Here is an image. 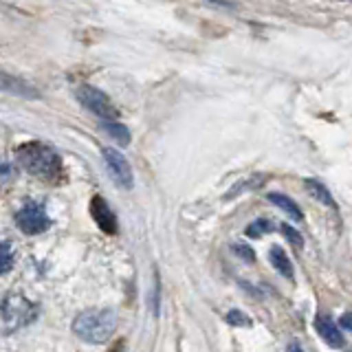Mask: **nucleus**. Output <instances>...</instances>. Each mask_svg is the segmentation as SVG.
Masks as SVG:
<instances>
[{"label": "nucleus", "instance_id": "obj_1", "mask_svg": "<svg viewBox=\"0 0 352 352\" xmlns=\"http://www.w3.org/2000/svg\"><path fill=\"white\" fill-rule=\"evenodd\" d=\"M16 159L20 168L36 176L40 181H55L62 174V159L47 143L40 141H29L22 143L16 150Z\"/></svg>", "mask_w": 352, "mask_h": 352}, {"label": "nucleus", "instance_id": "obj_2", "mask_svg": "<svg viewBox=\"0 0 352 352\" xmlns=\"http://www.w3.org/2000/svg\"><path fill=\"white\" fill-rule=\"evenodd\" d=\"M117 330V313L110 308H93L75 317L73 333L86 344H104Z\"/></svg>", "mask_w": 352, "mask_h": 352}, {"label": "nucleus", "instance_id": "obj_3", "mask_svg": "<svg viewBox=\"0 0 352 352\" xmlns=\"http://www.w3.org/2000/svg\"><path fill=\"white\" fill-rule=\"evenodd\" d=\"M38 306L31 304L22 295H9L3 302V333L11 335L20 328H27L31 322H36Z\"/></svg>", "mask_w": 352, "mask_h": 352}, {"label": "nucleus", "instance_id": "obj_4", "mask_svg": "<svg viewBox=\"0 0 352 352\" xmlns=\"http://www.w3.org/2000/svg\"><path fill=\"white\" fill-rule=\"evenodd\" d=\"M75 95H77L80 104L86 110H91V113L97 115L102 121H117L119 119V110L113 104V99H110L106 93L99 91V88H95V86H80L75 91Z\"/></svg>", "mask_w": 352, "mask_h": 352}, {"label": "nucleus", "instance_id": "obj_5", "mask_svg": "<svg viewBox=\"0 0 352 352\" xmlns=\"http://www.w3.org/2000/svg\"><path fill=\"white\" fill-rule=\"evenodd\" d=\"M16 225L20 227L22 234L38 236L51 227V220H49L47 212H44V207L40 203H25L16 212Z\"/></svg>", "mask_w": 352, "mask_h": 352}, {"label": "nucleus", "instance_id": "obj_6", "mask_svg": "<svg viewBox=\"0 0 352 352\" xmlns=\"http://www.w3.org/2000/svg\"><path fill=\"white\" fill-rule=\"evenodd\" d=\"M102 157H104L106 170L110 174V179H113V183L117 187H121V190H132V185H135V174H132V168L124 154L115 148H104Z\"/></svg>", "mask_w": 352, "mask_h": 352}, {"label": "nucleus", "instance_id": "obj_7", "mask_svg": "<svg viewBox=\"0 0 352 352\" xmlns=\"http://www.w3.org/2000/svg\"><path fill=\"white\" fill-rule=\"evenodd\" d=\"M91 216H93V220L97 223V227L102 229L104 234L115 236L117 231H119L117 216H115L113 209H110L108 201H104L102 196H93V201H91Z\"/></svg>", "mask_w": 352, "mask_h": 352}, {"label": "nucleus", "instance_id": "obj_8", "mask_svg": "<svg viewBox=\"0 0 352 352\" xmlns=\"http://www.w3.org/2000/svg\"><path fill=\"white\" fill-rule=\"evenodd\" d=\"M315 330H317L319 337H322L330 348H341V346H344V335L339 333V326L328 315H324V313L315 315Z\"/></svg>", "mask_w": 352, "mask_h": 352}, {"label": "nucleus", "instance_id": "obj_9", "mask_svg": "<svg viewBox=\"0 0 352 352\" xmlns=\"http://www.w3.org/2000/svg\"><path fill=\"white\" fill-rule=\"evenodd\" d=\"M3 86H5V91L16 93V95H22V97H29V99L40 97V93H38L36 88H33L29 82L20 80V77H11L9 73H3Z\"/></svg>", "mask_w": 352, "mask_h": 352}, {"label": "nucleus", "instance_id": "obj_10", "mask_svg": "<svg viewBox=\"0 0 352 352\" xmlns=\"http://www.w3.org/2000/svg\"><path fill=\"white\" fill-rule=\"evenodd\" d=\"M269 260L273 264V269L278 271L282 278L286 280H293V262L289 260V256H286V251L280 249V247H273L269 251Z\"/></svg>", "mask_w": 352, "mask_h": 352}, {"label": "nucleus", "instance_id": "obj_11", "mask_svg": "<svg viewBox=\"0 0 352 352\" xmlns=\"http://www.w3.org/2000/svg\"><path fill=\"white\" fill-rule=\"evenodd\" d=\"M264 181H267V176H262V174H251L249 179H242L238 181L231 190L225 194V201H231V198H236L240 196L242 192H251V190H258V187L264 185Z\"/></svg>", "mask_w": 352, "mask_h": 352}, {"label": "nucleus", "instance_id": "obj_12", "mask_svg": "<svg viewBox=\"0 0 352 352\" xmlns=\"http://www.w3.org/2000/svg\"><path fill=\"white\" fill-rule=\"evenodd\" d=\"M304 185H306L308 194H311L313 198H317L319 203H324V205H328V207L337 209V203H335V198H333V194L328 192V187H326L324 183H319V181H313V179H306V181H304Z\"/></svg>", "mask_w": 352, "mask_h": 352}, {"label": "nucleus", "instance_id": "obj_13", "mask_svg": "<svg viewBox=\"0 0 352 352\" xmlns=\"http://www.w3.org/2000/svg\"><path fill=\"white\" fill-rule=\"evenodd\" d=\"M99 126H102V130L110 139H115L117 143H121V146H128L130 143V130L121 124V121H102Z\"/></svg>", "mask_w": 352, "mask_h": 352}, {"label": "nucleus", "instance_id": "obj_14", "mask_svg": "<svg viewBox=\"0 0 352 352\" xmlns=\"http://www.w3.org/2000/svg\"><path fill=\"white\" fill-rule=\"evenodd\" d=\"M269 201L273 203V205H278L284 214H289L293 220H302L304 218V214H302V209L297 207V203L293 201V198H289V196H284V194H269Z\"/></svg>", "mask_w": 352, "mask_h": 352}, {"label": "nucleus", "instance_id": "obj_15", "mask_svg": "<svg viewBox=\"0 0 352 352\" xmlns=\"http://www.w3.org/2000/svg\"><path fill=\"white\" fill-rule=\"evenodd\" d=\"M273 229H275V227H273L271 220H267V218H258V220H253V223L247 227V236H249V238H262V236L271 234Z\"/></svg>", "mask_w": 352, "mask_h": 352}, {"label": "nucleus", "instance_id": "obj_16", "mask_svg": "<svg viewBox=\"0 0 352 352\" xmlns=\"http://www.w3.org/2000/svg\"><path fill=\"white\" fill-rule=\"evenodd\" d=\"M280 231L284 234V238L289 240V245H293L295 249H304V236L295 227H291L289 223H282L280 225Z\"/></svg>", "mask_w": 352, "mask_h": 352}, {"label": "nucleus", "instance_id": "obj_17", "mask_svg": "<svg viewBox=\"0 0 352 352\" xmlns=\"http://www.w3.org/2000/svg\"><path fill=\"white\" fill-rule=\"evenodd\" d=\"M231 251H234L240 260H245L249 264L256 262V253H253V249L249 245H245V242H231Z\"/></svg>", "mask_w": 352, "mask_h": 352}, {"label": "nucleus", "instance_id": "obj_18", "mask_svg": "<svg viewBox=\"0 0 352 352\" xmlns=\"http://www.w3.org/2000/svg\"><path fill=\"white\" fill-rule=\"evenodd\" d=\"M225 322L229 326H251V319L245 313H242V311H238V308H234V311H229L225 315Z\"/></svg>", "mask_w": 352, "mask_h": 352}, {"label": "nucleus", "instance_id": "obj_19", "mask_svg": "<svg viewBox=\"0 0 352 352\" xmlns=\"http://www.w3.org/2000/svg\"><path fill=\"white\" fill-rule=\"evenodd\" d=\"M0 253H3V262H0V273H9V269L14 267V253H11V245L9 242H3L0 247Z\"/></svg>", "mask_w": 352, "mask_h": 352}, {"label": "nucleus", "instance_id": "obj_20", "mask_svg": "<svg viewBox=\"0 0 352 352\" xmlns=\"http://www.w3.org/2000/svg\"><path fill=\"white\" fill-rule=\"evenodd\" d=\"M339 328H344V330H350V333H352V313H346V315H341V319H339Z\"/></svg>", "mask_w": 352, "mask_h": 352}, {"label": "nucleus", "instance_id": "obj_21", "mask_svg": "<svg viewBox=\"0 0 352 352\" xmlns=\"http://www.w3.org/2000/svg\"><path fill=\"white\" fill-rule=\"evenodd\" d=\"M7 179H9V163L5 161L3 163V183H7Z\"/></svg>", "mask_w": 352, "mask_h": 352}, {"label": "nucleus", "instance_id": "obj_22", "mask_svg": "<svg viewBox=\"0 0 352 352\" xmlns=\"http://www.w3.org/2000/svg\"><path fill=\"white\" fill-rule=\"evenodd\" d=\"M289 352H304V350H302L300 344H291V346H289Z\"/></svg>", "mask_w": 352, "mask_h": 352}, {"label": "nucleus", "instance_id": "obj_23", "mask_svg": "<svg viewBox=\"0 0 352 352\" xmlns=\"http://www.w3.org/2000/svg\"><path fill=\"white\" fill-rule=\"evenodd\" d=\"M108 352H124V344H117L113 350H108Z\"/></svg>", "mask_w": 352, "mask_h": 352}]
</instances>
